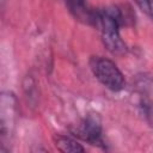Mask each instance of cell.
Masks as SVG:
<instances>
[{"mask_svg": "<svg viewBox=\"0 0 153 153\" xmlns=\"http://www.w3.org/2000/svg\"><path fill=\"white\" fill-rule=\"evenodd\" d=\"M127 22L122 8L117 6L94 8L92 26L99 30L104 47L115 55L127 51V45L121 36V26Z\"/></svg>", "mask_w": 153, "mask_h": 153, "instance_id": "1", "label": "cell"}, {"mask_svg": "<svg viewBox=\"0 0 153 153\" xmlns=\"http://www.w3.org/2000/svg\"><path fill=\"white\" fill-rule=\"evenodd\" d=\"M18 117L17 94L10 90H0V153H8L13 149Z\"/></svg>", "mask_w": 153, "mask_h": 153, "instance_id": "2", "label": "cell"}, {"mask_svg": "<svg viewBox=\"0 0 153 153\" xmlns=\"http://www.w3.org/2000/svg\"><path fill=\"white\" fill-rule=\"evenodd\" d=\"M88 67L93 76L109 91L117 93L126 88L124 74L111 59L93 55L88 60Z\"/></svg>", "mask_w": 153, "mask_h": 153, "instance_id": "3", "label": "cell"}, {"mask_svg": "<svg viewBox=\"0 0 153 153\" xmlns=\"http://www.w3.org/2000/svg\"><path fill=\"white\" fill-rule=\"evenodd\" d=\"M73 136H78L82 141L92 146H96L103 149L106 148L102 121L97 114H88L81 121L79 127H76V129L73 131Z\"/></svg>", "mask_w": 153, "mask_h": 153, "instance_id": "4", "label": "cell"}, {"mask_svg": "<svg viewBox=\"0 0 153 153\" xmlns=\"http://www.w3.org/2000/svg\"><path fill=\"white\" fill-rule=\"evenodd\" d=\"M151 86H152V80L149 74L143 73L140 76H137L135 82V88L139 97V106L141 109V112L147 117L148 123H151V104H152Z\"/></svg>", "mask_w": 153, "mask_h": 153, "instance_id": "5", "label": "cell"}, {"mask_svg": "<svg viewBox=\"0 0 153 153\" xmlns=\"http://www.w3.org/2000/svg\"><path fill=\"white\" fill-rule=\"evenodd\" d=\"M65 5L75 20L92 26L94 8L88 6L87 0H65Z\"/></svg>", "mask_w": 153, "mask_h": 153, "instance_id": "6", "label": "cell"}, {"mask_svg": "<svg viewBox=\"0 0 153 153\" xmlns=\"http://www.w3.org/2000/svg\"><path fill=\"white\" fill-rule=\"evenodd\" d=\"M54 145L57 148V151L62 153H81L86 151L85 147L76 139H74V136L65 134H55Z\"/></svg>", "mask_w": 153, "mask_h": 153, "instance_id": "7", "label": "cell"}, {"mask_svg": "<svg viewBox=\"0 0 153 153\" xmlns=\"http://www.w3.org/2000/svg\"><path fill=\"white\" fill-rule=\"evenodd\" d=\"M139 10L147 16L149 19L152 18V0H133Z\"/></svg>", "mask_w": 153, "mask_h": 153, "instance_id": "8", "label": "cell"}, {"mask_svg": "<svg viewBox=\"0 0 153 153\" xmlns=\"http://www.w3.org/2000/svg\"><path fill=\"white\" fill-rule=\"evenodd\" d=\"M7 1H8V0H0V11H2V10L5 8Z\"/></svg>", "mask_w": 153, "mask_h": 153, "instance_id": "9", "label": "cell"}]
</instances>
